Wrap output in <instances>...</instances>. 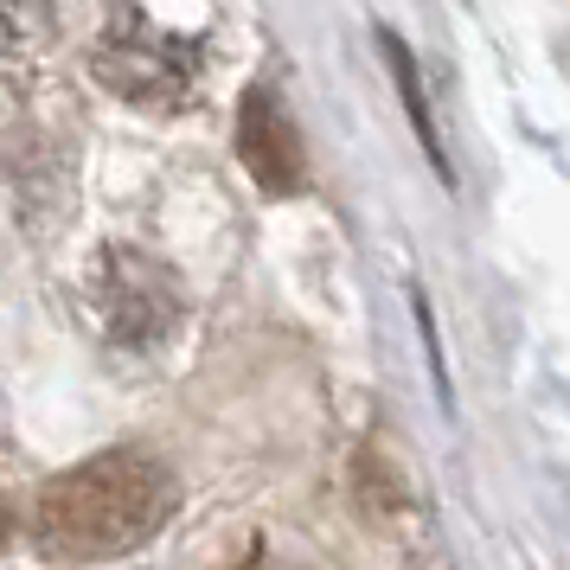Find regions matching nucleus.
I'll list each match as a JSON object with an SVG mask.
<instances>
[{"label": "nucleus", "instance_id": "6", "mask_svg": "<svg viewBox=\"0 0 570 570\" xmlns=\"http://www.w3.org/2000/svg\"><path fill=\"white\" fill-rule=\"evenodd\" d=\"M46 27H52V13H46V0H0V52H39L46 46Z\"/></svg>", "mask_w": 570, "mask_h": 570}, {"label": "nucleus", "instance_id": "5", "mask_svg": "<svg viewBox=\"0 0 570 570\" xmlns=\"http://www.w3.org/2000/svg\"><path fill=\"white\" fill-rule=\"evenodd\" d=\"M379 39H385V65H391V78H397V90H404L411 122H416V141H423V155L436 160V174L449 180V155H442V135H436V122H430V104H423V83H416L411 52H404V39H397V32H379Z\"/></svg>", "mask_w": 570, "mask_h": 570}, {"label": "nucleus", "instance_id": "1", "mask_svg": "<svg viewBox=\"0 0 570 570\" xmlns=\"http://www.w3.org/2000/svg\"><path fill=\"white\" fill-rule=\"evenodd\" d=\"M167 507H174V474L135 449H109L39 493L32 532H39V551L65 564H97L160 532Z\"/></svg>", "mask_w": 570, "mask_h": 570}, {"label": "nucleus", "instance_id": "3", "mask_svg": "<svg viewBox=\"0 0 570 570\" xmlns=\"http://www.w3.org/2000/svg\"><path fill=\"white\" fill-rule=\"evenodd\" d=\"M237 155H244V167H250V180L263 193H302V180H308L302 135H295L283 97L269 83H257L244 97V109H237Z\"/></svg>", "mask_w": 570, "mask_h": 570}, {"label": "nucleus", "instance_id": "4", "mask_svg": "<svg viewBox=\"0 0 570 570\" xmlns=\"http://www.w3.org/2000/svg\"><path fill=\"white\" fill-rule=\"evenodd\" d=\"M104 314L122 340H129V314H141V340H155L167 327V314H174L167 276L148 269L141 257H109L104 263Z\"/></svg>", "mask_w": 570, "mask_h": 570}, {"label": "nucleus", "instance_id": "2", "mask_svg": "<svg viewBox=\"0 0 570 570\" xmlns=\"http://www.w3.org/2000/svg\"><path fill=\"white\" fill-rule=\"evenodd\" d=\"M97 78L116 90V97H129V104H174L193 78V52L174 46L167 32H155L141 13H116L97 39Z\"/></svg>", "mask_w": 570, "mask_h": 570}]
</instances>
